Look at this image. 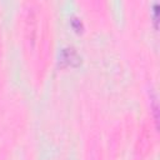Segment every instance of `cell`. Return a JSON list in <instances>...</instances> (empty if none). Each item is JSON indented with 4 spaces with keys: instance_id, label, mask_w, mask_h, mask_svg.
Wrapping results in <instances>:
<instances>
[{
    "instance_id": "cell-1",
    "label": "cell",
    "mask_w": 160,
    "mask_h": 160,
    "mask_svg": "<svg viewBox=\"0 0 160 160\" xmlns=\"http://www.w3.org/2000/svg\"><path fill=\"white\" fill-rule=\"evenodd\" d=\"M60 64L62 66H78L81 62V58L78 55L76 50L72 48H65L60 52Z\"/></svg>"
},
{
    "instance_id": "cell-2",
    "label": "cell",
    "mask_w": 160,
    "mask_h": 160,
    "mask_svg": "<svg viewBox=\"0 0 160 160\" xmlns=\"http://www.w3.org/2000/svg\"><path fill=\"white\" fill-rule=\"evenodd\" d=\"M71 25H72V28H74L76 31H80V30L82 29L81 21H80L78 18H72V20H71Z\"/></svg>"
}]
</instances>
